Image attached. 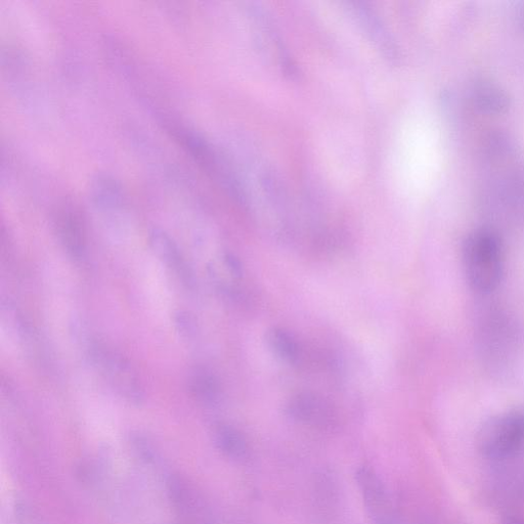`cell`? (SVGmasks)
<instances>
[{
    "label": "cell",
    "instance_id": "3",
    "mask_svg": "<svg viewBox=\"0 0 524 524\" xmlns=\"http://www.w3.org/2000/svg\"><path fill=\"white\" fill-rule=\"evenodd\" d=\"M92 363L112 388L129 404L142 405L145 395L133 367L120 355L93 343L89 351Z\"/></svg>",
    "mask_w": 524,
    "mask_h": 524
},
{
    "label": "cell",
    "instance_id": "1",
    "mask_svg": "<svg viewBox=\"0 0 524 524\" xmlns=\"http://www.w3.org/2000/svg\"><path fill=\"white\" fill-rule=\"evenodd\" d=\"M462 253L465 275L473 290L482 294L494 291L504 268L499 235L491 229L476 230L465 239Z\"/></svg>",
    "mask_w": 524,
    "mask_h": 524
},
{
    "label": "cell",
    "instance_id": "4",
    "mask_svg": "<svg viewBox=\"0 0 524 524\" xmlns=\"http://www.w3.org/2000/svg\"><path fill=\"white\" fill-rule=\"evenodd\" d=\"M356 480L372 524H395V512L378 473L363 465L356 472Z\"/></svg>",
    "mask_w": 524,
    "mask_h": 524
},
{
    "label": "cell",
    "instance_id": "17",
    "mask_svg": "<svg viewBox=\"0 0 524 524\" xmlns=\"http://www.w3.org/2000/svg\"><path fill=\"white\" fill-rule=\"evenodd\" d=\"M129 444L135 455L145 464L154 465L158 461V452L152 442L140 432L131 433Z\"/></svg>",
    "mask_w": 524,
    "mask_h": 524
},
{
    "label": "cell",
    "instance_id": "7",
    "mask_svg": "<svg viewBox=\"0 0 524 524\" xmlns=\"http://www.w3.org/2000/svg\"><path fill=\"white\" fill-rule=\"evenodd\" d=\"M349 10L352 11L364 32L373 41L374 46L382 55L391 62H397L400 59V51L396 40L383 24L379 15L372 10L367 4L352 3L349 4Z\"/></svg>",
    "mask_w": 524,
    "mask_h": 524
},
{
    "label": "cell",
    "instance_id": "20",
    "mask_svg": "<svg viewBox=\"0 0 524 524\" xmlns=\"http://www.w3.org/2000/svg\"><path fill=\"white\" fill-rule=\"evenodd\" d=\"M501 524H524V520L514 515H506L502 518Z\"/></svg>",
    "mask_w": 524,
    "mask_h": 524
},
{
    "label": "cell",
    "instance_id": "8",
    "mask_svg": "<svg viewBox=\"0 0 524 524\" xmlns=\"http://www.w3.org/2000/svg\"><path fill=\"white\" fill-rule=\"evenodd\" d=\"M55 228L58 237L68 255L76 261L85 257V231L78 211L69 204H64L56 212Z\"/></svg>",
    "mask_w": 524,
    "mask_h": 524
},
{
    "label": "cell",
    "instance_id": "18",
    "mask_svg": "<svg viewBox=\"0 0 524 524\" xmlns=\"http://www.w3.org/2000/svg\"><path fill=\"white\" fill-rule=\"evenodd\" d=\"M174 325L185 339H193L196 335V323L193 317L187 312H178L174 315Z\"/></svg>",
    "mask_w": 524,
    "mask_h": 524
},
{
    "label": "cell",
    "instance_id": "10",
    "mask_svg": "<svg viewBox=\"0 0 524 524\" xmlns=\"http://www.w3.org/2000/svg\"><path fill=\"white\" fill-rule=\"evenodd\" d=\"M151 246L156 255L184 281L190 282L186 262L177 244L163 231L155 229L150 235Z\"/></svg>",
    "mask_w": 524,
    "mask_h": 524
},
{
    "label": "cell",
    "instance_id": "16",
    "mask_svg": "<svg viewBox=\"0 0 524 524\" xmlns=\"http://www.w3.org/2000/svg\"><path fill=\"white\" fill-rule=\"evenodd\" d=\"M317 500L324 507L332 508L338 501V487L335 477L328 472L318 476L316 483Z\"/></svg>",
    "mask_w": 524,
    "mask_h": 524
},
{
    "label": "cell",
    "instance_id": "6",
    "mask_svg": "<svg viewBox=\"0 0 524 524\" xmlns=\"http://www.w3.org/2000/svg\"><path fill=\"white\" fill-rule=\"evenodd\" d=\"M482 340L492 364L501 366L509 362L514 352L515 335L510 321L502 313H492L484 321Z\"/></svg>",
    "mask_w": 524,
    "mask_h": 524
},
{
    "label": "cell",
    "instance_id": "11",
    "mask_svg": "<svg viewBox=\"0 0 524 524\" xmlns=\"http://www.w3.org/2000/svg\"><path fill=\"white\" fill-rule=\"evenodd\" d=\"M192 396L203 406L213 407L222 399L220 381L205 369H197L189 378Z\"/></svg>",
    "mask_w": 524,
    "mask_h": 524
},
{
    "label": "cell",
    "instance_id": "14",
    "mask_svg": "<svg viewBox=\"0 0 524 524\" xmlns=\"http://www.w3.org/2000/svg\"><path fill=\"white\" fill-rule=\"evenodd\" d=\"M92 193L97 204L106 209L116 208L122 202L120 188L108 177H98L93 184Z\"/></svg>",
    "mask_w": 524,
    "mask_h": 524
},
{
    "label": "cell",
    "instance_id": "12",
    "mask_svg": "<svg viewBox=\"0 0 524 524\" xmlns=\"http://www.w3.org/2000/svg\"><path fill=\"white\" fill-rule=\"evenodd\" d=\"M214 442L218 450L234 461L248 456L249 447L243 433L231 425L218 426L214 431Z\"/></svg>",
    "mask_w": 524,
    "mask_h": 524
},
{
    "label": "cell",
    "instance_id": "19",
    "mask_svg": "<svg viewBox=\"0 0 524 524\" xmlns=\"http://www.w3.org/2000/svg\"><path fill=\"white\" fill-rule=\"evenodd\" d=\"M226 264H227V267L232 272V274H234L235 276H240L241 275L242 267L240 265L239 260L236 257H234L233 255H230V254L227 255L226 256Z\"/></svg>",
    "mask_w": 524,
    "mask_h": 524
},
{
    "label": "cell",
    "instance_id": "9",
    "mask_svg": "<svg viewBox=\"0 0 524 524\" xmlns=\"http://www.w3.org/2000/svg\"><path fill=\"white\" fill-rule=\"evenodd\" d=\"M471 97L479 110L490 114H501L510 104L509 97L502 87L487 78L477 79L473 83Z\"/></svg>",
    "mask_w": 524,
    "mask_h": 524
},
{
    "label": "cell",
    "instance_id": "5",
    "mask_svg": "<svg viewBox=\"0 0 524 524\" xmlns=\"http://www.w3.org/2000/svg\"><path fill=\"white\" fill-rule=\"evenodd\" d=\"M285 413L295 422L321 429L332 428L337 422L333 406L312 392H300L292 396L285 405Z\"/></svg>",
    "mask_w": 524,
    "mask_h": 524
},
{
    "label": "cell",
    "instance_id": "22",
    "mask_svg": "<svg viewBox=\"0 0 524 524\" xmlns=\"http://www.w3.org/2000/svg\"><path fill=\"white\" fill-rule=\"evenodd\" d=\"M207 524H212V523H207Z\"/></svg>",
    "mask_w": 524,
    "mask_h": 524
},
{
    "label": "cell",
    "instance_id": "2",
    "mask_svg": "<svg viewBox=\"0 0 524 524\" xmlns=\"http://www.w3.org/2000/svg\"><path fill=\"white\" fill-rule=\"evenodd\" d=\"M477 447L488 459L503 461L524 452V411L499 415L488 421L477 436Z\"/></svg>",
    "mask_w": 524,
    "mask_h": 524
},
{
    "label": "cell",
    "instance_id": "21",
    "mask_svg": "<svg viewBox=\"0 0 524 524\" xmlns=\"http://www.w3.org/2000/svg\"><path fill=\"white\" fill-rule=\"evenodd\" d=\"M518 17H519V23L522 26V28L524 29V5L520 9Z\"/></svg>",
    "mask_w": 524,
    "mask_h": 524
},
{
    "label": "cell",
    "instance_id": "15",
    "mask_svg": "<svg viewBox=\"0 0 524 524\" xmlns=\"http://www.w3.org/2000/svg\"><path fill=\"white\" fill-rule=\"evenodd\" d=\"M166 490L174 507L182 512H188L191 509L192 498L182 477L170 474L166 479Z\"/></svg>",
    "mask_w": 524,
    "mask_h": 524
},
{
    "label": "cell",
    "instance_id": "13",
    "mask_svg": "<svg viewBox=\"0 0 524 524\" xmlns=\"http://www.w3.org/2000/svg\"><path fill=\"white\" fill-rule=\"evenodd\" d=\"M267 345L273 355L284 363L295 365L301 359V347L288 331L272 328L266 335Z\"/></svg>",
    "mask_w": 524,
    "mask_h": 524
}]
</instances>
